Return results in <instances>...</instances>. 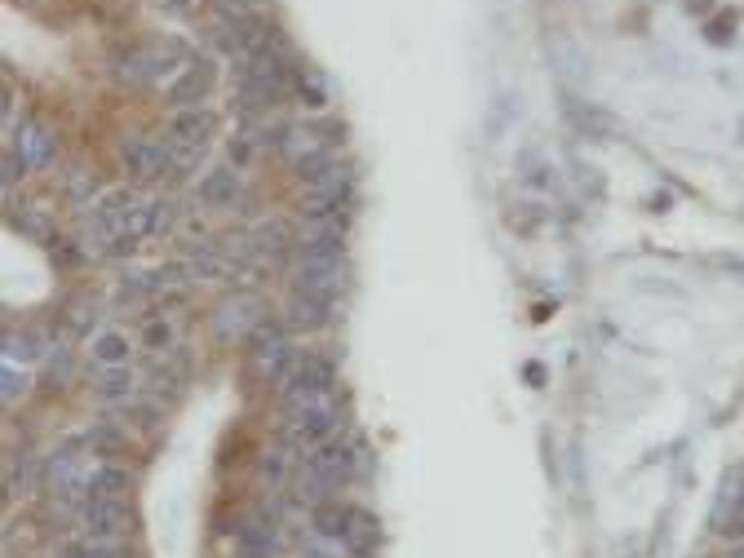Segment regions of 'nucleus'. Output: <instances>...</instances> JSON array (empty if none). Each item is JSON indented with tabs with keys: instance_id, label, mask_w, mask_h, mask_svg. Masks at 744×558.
<instances>
[{
	"instance_id": "obj_14",
	"label": "nucleus",
	"mask_w": 744,
	"mask_h": 558,
	"mask_svg": "<svg viewBox=\"0 0 744 558\" xmlns=\"http://www.w3.org/2000/svg\"><path fill=\"white\" fill-rule=\"evenodd\" d=\"M288 248H297V235L288 231V222H262L253 235H248V257H253V266H275L288 257Z\"/></svg>"
},
{
	"instance_id": "obj_35",
	"label": "nucleus",
	"mask_w": 744,
	"mask_h": 558,
	"mask_svg": "<svg viewBox=\"0 0 744 558\" xmlns=\"http://www.w3.org/2000/svg\"><path fill=\"white\" fill-rule=\"evenodd\" d=\"M731 27H736V14L713 18V23H709V40H713V45H727V40H731Z\"/></svg>"
},
{
	"instance_id": "obj_26",
	"label": "nucleus",
	"mask_w": 744,
	"mask_h": 558,
	"mask_svg": "<svg viewBox=\"0 0 744 558\" xmlns=\"http://www.w3.org/2000/svg\"><path fill=\"white\" fill-rule=\"evenodd\" d=\"M129 350H133L129 333H116V328L93 337V359H98V364H129Z\"/></svg>"
},
{
	"instance_id": "obj_2",
	"label": "nucleus",
	"mask_w": 744,
	"mask_h": 558,
	"mask_svg": "<svg viewBox=\"0 0 744 558\" xmlns=\"http://www.w3.org/2000/svg\"><path fill=\"white\" fill-rule=\"evenodd\" d=\"M288 288L319 297V302H333L346 288V257H297L288 266Z\"/></svg>"
},
{
	"instance_id": "obj_5",
	"label": "nucleus",
	"mask_w": 744,
	"mask_h": 558,
	"mask_svg": "<svg viewBox=\"0 0 744 558\" xmlns=\"http://www.w3.org/2000/svg\"><path fill=\"white\" fill-rule=\"evenodd\" d=\"M262 324H266V302L257 293H235L213 310L217 341H248Z\"/></svg>"
},
{
	"instance_id": "obj_19",
	"label": "nucleus",
	"mask_w": 744,
	"mask_h": 558,
	"mask_svg": "<svg viewBox=\"0 0 744 558\" xmlns=\"http://www.w3.org/2000/svg\"><path fill=\"white\" fill-rule=\"evenodd\" d=\"M235 550H240V558H271L284 550V536L275 532V523H248L235 536Z\"/></svg>"
},
{
	"instance_id": "obj_18",
	"label": "nucleus",
	"mask_w": 744,
	"mask_h": 558,
	"mask_svg": "<svg viewBox=\"0 0 744 558\" xmlns=\"http://www.w3.org/2000/svg\"><path fill=\"white\" fill-rule=\"evenodd\" d=\"M563 111H567V120L576 124V129L585 133V138H598V142H607V138H616L620 133V124L607 116L603 107H589V102H576V98H567L563 102Z\"/></svg>"
},
{
	"instance_id": "obj_28",
	"label": "nucleus",
	"mask_w": 744,
	"mask_h": 558,
	"mask_svg": "<svg viewBox=\"0 0 744 558\" xmlns=\"http://www.w3.org/2000/svg\"><path fill=\"white\" fill-rule=\"evenodd\" d=\"M510 120H514V98L510 93H496V102L488 107V124H483V133H488V142H496L505 129H510Z\"/></svg>"
},
{
	"instance_id": "obj_33",
	"label": "nucleus",
	"mask_w": 744,
	"mask_h": 558,
	"mask_svg": "<svg viewBox=\"0 0 744 558\" xmlns=\"http://www.w3.org/2000/svg\"><path fill=\"white\" fill-rule=\"evenodd\" d=\"M0 381H5V390H0L5 403H18V395L27 390V372H18L14 364H5V377H0Z\"/></svg>"
},
{
	"instance_id": "obj_8",
	"label": "nucleus",
	"mask_w": 744,
	"mask_h": 558,
	"mask_svg": "<svg viewBox=\"0 0 744 558\" xmlns=\"http://www.w3.org/2000/svg\"><path fill=\"white\" fill-rule=\"evenodd\" d=\"M350 191H355V182H350V173L341 169H328L324 178L306 182L302 200H297V209H302V217H324V213H341L350 204Z\"/></svg>"
},
{
	"instance_id": "obj_4",
	"label": "nucleus",
	"mask_w": 744,
	"mask_h": 558,
	"mask_svg": "<svg viewBox=\"0 0 744 558\" xmlns=\"http://www.w3.org/2000/svg\"><path fill=\"white\" fill-rule=\"evenodd\" d=\"M248 341H253V350H248V355H253V372L262 381H288V372H293L297 359H302V355H297V346L279 333L271 319H266V324L257 328Z\"/></svg>"
},
{
	"instance_id": "obj_11",
	"label": "nucleus",
	"mask_w": 744,
	"mask_h": 558,
	"mask_svg": "<svg viewBox=\"0 0 744 558\" xmlns=\"http://www.w3.org/2000/svg\"><path fill=\"white\" fill-rule=\"evenodd\" d=\"M182 58V45L178 40H164V45H147L138 49V54L124 58L120 76L129 80V85H147V80H160L164 71H173V62Z\"/></svg>"
},
{
	"instance_id": "obj_3",
	"label": "nucleus",
	"mask_w": 744,
	"mask_h": 558,
	"mask_svg": "<svg viewBox=\"0 0 744 558\" xmlns=\"http://www.w3.org/2000/svg\"><path fill=\"white\" fill-rule=\"evenodd\" d=\"M284 408H288L293 439H328L341 426L337 390H328V395H293V399H284Z\"/></svg>"
},
{
	"instance_id": "obj_43",
	"label": "nucleus",
	"mask_w": 744,
	"mask_h": 558,
	"mask_svg": "<svg viewBox=\"0 0 744 558\" xmlns=\"http://www.w3.org/2000/svg\"><path fill=\"white\" fill-rule=\"evenodd\" d=\"M736 492H740V501H744V479H740V483H736Z\"/></svg>"
},
{
	"instance_id": "obj_38",
	"label": "nucleus",
	"mask_w": 744,
	"mask_h": 558,
	"mask_svg": "<svg viewBox=\"0 0 744 558\" xmlns=\"http://www.w3.org/2000/svg\"><path fill=\"white\" fill-rule=\"evenodd\" d=\"M147 341H151V346H169V324H151Z\"/></svg>"
},
{
	"instance_id": "obj_17",
	"label": "nucleus",
	"mask_w": 744,
	"mask_h": 558,
	"mask_svg": "<svg viewBox=\"0 0 744 558\" xmlns=\"http://www.w3.org/2000/svg\"><path fill=\"white\" fill-rule=\"evenodd\" d=\"M328 319H333V302H319V297H306V293H288L284 328H293V333H315Z\"/></svg>"
},
{
	"instance_id": "obj_13",
	"label": "nucleus",
	"mask_w": 744,
	"mask_h": 558,
	"mask_svg": "<svg viewBox=\"0 0 744 558\" xmlns=\"http://www.w3.org/2000/svg\"><path fill=\"white\" fill-rule=\"evenodd\" d=\"M337 386V364L328 355H306L297 359V368L288 372L284 381V399L293 395H328V390Z\"/></svg>"
},
{
	"instance_id": "obj_39",
	"label": "nucleus",
	"mask_w": 744,
	"mask_h": 558,
	"mask_svg": "<svg viewBox=\"0 0 744 558\" xmlns=\"http://www.w3.org/2000/svg\"><path fill=\"white\" fill-rule=\"evenodd\" d=\"M89 328V306H76L71 310V333H85Z\"/></svg>"
},
{
	"instance_id": "obj_42",
	"label": "nucleus",
	"mask_w": 744,
	"mask_h": 558,
	"mask_svg": "<svg viewBox=\"0 0 744 558\" xmlns=\"http://www.w3.org/2000/svg\"><path fill=\"white\" fill-rule=\"evenodd\" d=\"M164 9H169V14H186V0H160Z\"/></svg>"
},
{
	"instance_id": "obj_27",
	"label": "nucleus",
	"mask_w": 744,
	"mask_h": 558,
	"mask_svg": "<svg viewBox=\"0 0 744 558\" xmlns=\"http://www.w3.org/2000/svg\"><path fill=\"white\" fill-rule=\"evenodd\" d=\"M346 519H350V510L324 501V505H315V514H310V527H315L319 536H346Z\"/></svg>"
},
{
	"instance_id": "obj_15",
	"label": "nucleus",
	"mask_w": 744,
	"mask_h": 558,
	"mask_svg": "<svg viewBox=\"0 0 744 558\" xmlns=\"http://www.w3.org/2000/svg\"><path fill=\"white\" fill-rule=\"evenodd\" d=\"M217 133V116L209 107H182V111H173V120H169V129H164V138H173V142H186V147H209V138Z\"/></svg>"
},
{
	"instance_id": "obj_24",
	"label": "nucleus",
	"mask_w": 744,
	"mask_h": 558,
	"mask_svg": "<svg viewBox=\"0 0 744 558\" xmlns=\"http://www.w3.org/2000/svg\"><path fill=\"white\" fill-rule=\"evenodd\" d=\"M377 519H372L368 510H350V519H346V536L341 541L350 545V550H359V554H368L372 545H377Z\"/></svg>"
},
{
	"instance_id": "obj_21",
	"label": "nucleus",
	"mask_w": 744,
	"mask_h": 558,
	"mask_svg": "<svg viewBox=\"0 0 744 558\" xmlns=\"http://www.w3.org/2000/svg\"><path fill=\"white\" fill-rule=\"evenodd\" d=\"M129 488H133V474L124 465H98V470H89V496H98V501H124Z\"/></svg>"
},
{
	"instance_id": "obj_23",
	"label": "nucleus",
	"mask_w": 744,
	"mask_h": 558,
	"mask_svg": "<svg viewBox=\"0 0 744 558\" xmlns=\"http://www.w3.org/2000/svg\"><path fill=\"white\" fill-rule=\"evenodd\" d=\"M93 390L102 399H133V372L129 364H102L93 372Z\"/></svg>"
},
{
	"instance_id": "obj_31",
	"label": "nucleus",
	"mask_w": 744,
	"mask_h": 558,
	"mask_svg": "<svg viewBox=\"0 0 744 558\" xmlns=\"http://www.w3.org/2000/svg\"><path fill=\"white\" fill-rule=\"evenodd\" d=\"M164 151H169V160H173V169H191V164H200V147H186V142H173V138H164Z\"/></svg>"
},
{
	"instance_id": "obj_30",
	"label": "nucleus",
	"mask_w": 744,
	"mask_h": 558,
	"mask_svg": "<svg viewBox=\"0 0 744 558\" xmlns=\"http://www.w3.org/2000/svg\"><path fill=\"white\" fill-rule=\"evenodd\" d=\"M36 355H40V350H36V337H31V333H23V337H18V333H5V359H9V364H18V359H23V364H31Z\"/></svg>"
},
{
	"instance_id": "obj_41",
	"label": "nucleus",
	"mask_w": 744,
	"mask_h": 558,
	"mask_svg": "<svg viewBox=\"0 0 744 558\" xmlns=\"http://www.w3.org/2000/svg\"><path fill=\"white\" fill-rule=\"evenodd\" d=\"M687 9H691V14H709L713 0H687Z\"/></svg>"
},
{
	"instance_id": "obj_9",
	"label": "nucleus",
	"mask_w": 744,
	"mask_h": 558,
	"mask_svg": "<svg viewBox=\"0 0 744 558\" xmlns=\"http://www.w3.org/2000/svg\"><path fill=\"white\" fill-rule=\"evenodd\" d=\"M80 527L93 536V541H120V536L133 532V514L124 501H98V496H85L80 505Z\"/></svg>"
},
{
	"instance_id": "obj_37",
	"label": "nucleus",
	"mask_w": 744,
	"mask_h": 558,
	"mask_svg": "<svg viewBox=\"0 0 744 558\" xmlns=\"http://www.w3.org/2000/svg\"><path fill=\"white\" fill-rule=\"evenodd\" d=\"M89 443H93V448H116V443H120V434L102 426V430H93V434H89Z\"/></svg>"
},
{
	"instance_id": "obj_20",
	"label": "nucleus",
	"mask_w": 744,
	"mask_h": 558,
	"mask_svg": "<svg viewBox=\"0 0 744 558\" xmlns=\"http://www.w3.org/2000/svg\"><path fill=\"white\" fill-rule=\"evenodd\" d=\"M209 89H213V67H209V62H195V67H186V76L178 80V85H169L164 98L182 111V107H191V102H200Z\"/></svg>"
},
{
	"instance_id": "obj_36",
	"label": "nucleus",
	"mask_w": 744,
	"mask_h": 558,
	"mask_svg": "<svg viewBox=\"0 0 744 558\" xmlns=\"http://www.w3.org/2000/svg\"><path fill=\"white\" fill-rule=\"evenodd\" d=\"M173 226V204H164V200H155V235H164Z\"/></svg>"
},
{
	"instance_id": "obj_1",
	"label": "nucleus",
	"mask_w": 744,
	"mask_h": 558,
	"mask_svg": "<svg viewBox=\"0 0 744 558\" xmlns=\"http://www.w3.org/2000/svg\"><path fill=\"white\" fill-rule=\"evenodd\" d=\"M288 89H293V71H288V62L279 58L275 49H262V54L240 58V93H244V107L271 111L275 102H284Z\"/></svg>"
},
{
	"instance_id": "obj_6",
	"label": "nucleus",
	"mask_w": 744,
	"mask_h": 558,
	"mask_svg": "<svg viewBox=\"0 0 744 558\" xmlns=\"http://www.w3.org/2000/svg\"><path fill=\"white\" fill-rule=\"evenodd\" d=\"M284 155H288V164H293V173L302 182H315V178H324L328 169H337L333 147H328L319 133H310V129H288Z\"/></svg>"
},
{
	"instance_id": "obj_45",
	"label": "nucleus",
	"mask_w": 744,
	"mask_h": 558,
	"mask_svg": "<svg viewBox=\"0 0 744 558\" xmlns=\"http://www.w3.org/2000/svg\"><path fill=\"white\" fill-rule=\"evenodd\" d=\"M731 558H744V550H736V554H731Z\"/></svg>"
},
{
	"instance_id": "obj_44",
	"label": "nucleus",
	"mask_w": 744,
	"mask_h": 558,
	"mask_svg": "<svg viewBox=\"0 0 744 558\" xmlns=\"http://www.w3.org/2000/svg\"><path fill=\"white\" fill-rule=\"evenodd\" d=\"M302 558H324V554H302Z\"/></svg>"
},
{
	"instance_id": "obj_7",
	"label": "nucleus",
	"mask_w": 744,
	"mask_h": 558,
	"mask_svg": "<svg viewBox=\"0 0 744 558\" xmlns=\"http://www.w3.org/2000/svg\"><path fill=\"white\" fill-rule=\"evenodd\" d=\"M346 253V217L324 213V217H302L297 226V257H341Z\"/></svg>"
},
{
	"instance_id": "obj_34",
	"label": "nucleus",
	"mask_w": 744,
	"mask_h": 558,
	"mask_svg": "<svg viewBox=\"0 0 744 558\" xmlns=\"http://www.w3.org/2000/svg\"><path fill=\"white\" fill-rule=\"evenodd\" d=\"M297 89H302V98H306V107H328V93H324V85H319V76H302V85H297Z\"/></svg>"
},
{
	"instance_id": "obj_22",
	"label": "nucleus",
	"mask_w": 744,
	"mask_h": 558,
	"mask_svg": "<svg viewBox=\"0 0 744 558\" xmlns=\"http://www.w3.org/2000/svg\"><path fill=\"white\" fill-rule=\"evenodd\" d=\"M235 195H240V178H235L231 169L204 173V182H200V204H209V209H226V204H235Z\"/></svg>"
},
{
	"instance_id": "obj_40",
	"label": "nucleus",
	"mask_w": 744,
	"mask_h": 558,
	"mask_svg": "<svg viewBox=\"0 0 744 558\" xmlns=\"http://www.w3.org/2000/svg\"><path fill=\"white\" fill-rule=\"evenodd\" d=\"M523 377L532 381V386H545V368H541V364H527V368H523Z\"/></svg>"
},
{
	"instance_id": "obj_25",
	"label": "nucleus",
	"mask_w": 744,
	"mask_h": 558,
	"mask_svg": "<svg viewBox=\"0 0 744 558\" xmlns=\"http://www.w3.org/2000/svg\"><path fill=\"white\" fill-rule=\"evenodd\" d=\"M14 231L18 235H27V240H36V244H49L54 240V222H49V213L45 209H14Z\"/></svg>"
},
{
	"instance_id": "obj_29",
	"label": "nucleus",
	"mask_w": 744,
	"mask_h": 558,
	"mask_svg": "<svg viewBox=\"0 0 744 558\" xmlns=\"http://www.w3.org/2000/svg\"><path fill=\"white\" fill-rule=\"evenodd\" d=\"M93 195H98V178H93L89 169H76L67 178V200L76 204V209H85V204H93Z\"/></svg>"
},
{
	"instance_id": "obj_16",
	"label": "nucleus",
	"mask_w": 744,
	"mask_h": 558,
	"mask_svg": "<svg viewBox=\"0 0 744 558\" xmlns=\"http://www.w3.org/2000/svg\"><path fill=\"white\" fill-rule=\"evenodd\" d=\"M18 155H23V164L27 169H45L49 160H54V133H49V124H40V120H27L23 129L14 133V142H9Z\"/></svg>"
},
{
	"instance_id": "obj_10",
	"label": "nucleus",
	"mask_w": 744,
	"mask_h": 558,
	"mask_svg": "<svg viewBox=\"0 0 744 558\" xmlns=\"http://www.w3.org/2000/svg\"><path fill=\"white\" fill-rule=\"evenodd\" d=\"M120 160L133 182H155V178H164V173H173V160H169V151H164V142L133 138L120 147Z\"/></svg>"
},
{
	"instance_id": "obj_32",
	"label": "nucleus",
	"mask_w": 744,
	"mask_h": 558,
	"mask_svg": "<svg viewBox=\"0 0 744 558\" xmlns=\"http://www.w3.org/2000/svg\"><path fill=\"white\" fill-rule=\"evenodd\" d=\"M288 474V452L284 448H275V452H266L262 457V479H271V483H279Z\"/></svg>"
},
{
	"instance_id": "obj_12",
	"label": "nucleus",
	"mask_w": 744,
	"mask_h": 558,
	"mask_svg": "<svg viewBox=\"0 0 744 558\" xmlns=\"http://www.w3.org/2000/svg\"><path fill=\"white\" fill-rule=\"evenodd\" d=\"M545 54H550V67L563 85L576 89L589 80V54L567 36V31H550V36H545Z\"/></svg>"
}]
</instances>
